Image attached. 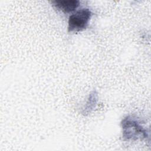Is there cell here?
Wrapping results in <instances>:
<instances>
[{
    "instance_id": "6da1fadb",
    "label": "cell",
    "mask_w": 151,
    "mask_h": 151,
    "mask_svg": "<svg viewBox=\"0 0 151 151\" xmlns=\"http://www.w3.org/2000/svg\"><path fill=\"white\" fill-rule=\"evenodd\" d=\"M122 137L125 140H136L148 137V132L136 117L127 116L121 122Z\"/></svg>"
},
{
    "instance_id": "7a4b0ae2",
    "label": "cell",
    "mask_w": 151,
    "mask_h": 151,
    "mask_svg": "<svg viewBox=\"0 0 151 151\" xmlns=\"http://www.w3.org/2000/svg\"><path fill=\"white\" fill-rule=\"evenodd\" d=\"M92 15V12L87 8H81L71 14L68 21V32H78L85 29Z\"/></svg>"
},
{
    "instance_id": "3957f363",
    "label": "cell",
    "mask_w": 151,
    "mask_h": 151,
    "mask_svg": "<svg viewBox=\"0 0 151 151\" xmlns=\"http://www.w3.org/2000/svg\"><path fill=\"white\" fill-rule=\"evenodd\" d=\"M52 3L57 9L67 14L74 11L80 5L78 0H55Z\"/></svg>"
},
{
    "instance_id": "277c9868",
    "label": "cell",
    "mask_w": 151,
    "mask_h": 151,
    "mask_svg": "<svg viewBox=\"0 0 151 151\" xmlns=\"http://www.w3.org/2000/svg\"><path fill=\"white\" fill-rule=\"evenodd\" d=\"M98 101V95L96 91H92L88 97L87 101L83 109V114L85 116L90 113L96 107Z\"/></svg>"
}]
</instances>
